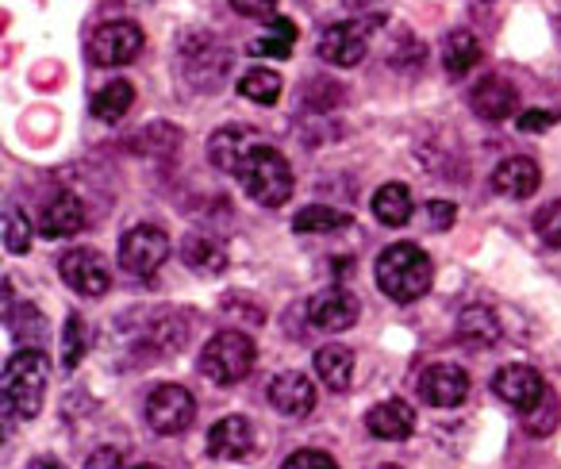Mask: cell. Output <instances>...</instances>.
Listing matches in <instances>:
<instances>
[{"instance_id": "cell-1", "label": "cell", "mask_w": 561, "mask_h": 469, "mask_svg": "<svg viewBox=\"0 0 561 469\" xmlns=\"http://www.w3.org/2000/svg\"><path fill=\"white\" fill-rule=\"evenodd\" d=\"M431 282H435V266H431L427 251H420V243H392L377 259V285L397 305L427 297Z\"/></svg>"}, {"instance_id": "cell-2", "label": "cell", "mask_w": 561, "mask_h": 469, "mask_svg": "<svg viewBox=\"0 0 561 469\" xmlns=\"http://www.w3.org/2000/svg\"><path fill=\"white\" fill-rule=\"evenodd\" d=\"M50 358L43 351H20L4 366V408L20 420H35L47 397Z\"/></svg>"}, {"instance_id": "cell-3", "label": "cell", "mask_w": 561, "mask_h": 469, "mask_svg": "<svg viewBox=\"0 0 561 469\" xmlns=\"http://www.w3.org/2000/svg\"><path fill=\"white\" fill-rule=\"evenodd\" d=\"M234 178H239V185L247 188L257 204H265V208H280V204L293 196L289 158L280 155L277 147H270V142H262V147L250 150V155L242 158V165H239Z\"/></svg>"}, {"instance_id": "cell-4", "label": "cell", "mask_w": 561, "mask_h": 469, "mask_svg": "<svg viewBox=\"0 0 561 469\" xmlns=\"http://www.w3.org/2000/svg\"><path fill=\"white\" fill-rule=\"evenodd\" d=\"M254 343H250V335H242V331H219V335H211L208 343H204L201 351V374L208 377L211 385H239L242 377H250V369H254Z\"/></svg>"}, {"instance_id": "cell-5", "label": "cell", "mask_w": 561, "mask_h": 469, "mask_svg": "<svg viewBox=\"0 0 561 469\" xmlns=\"http://www.w3.org/2000/svg\"><path fill=\"white\" fill-rule=\"evenodd\" d=\"M231 70V50L216 35H188L181 43V73L193 89H219Z\"/></svg>"}, {"instance_id": "cell-6", "label": "cell", "mask_w": 561, "mask_h": 469, "mask_svg": "<svg viewBox=\"0 0 561 469\" xmlns=\"http://www.w3.org/2000/svg\"><path fill=\"white\" fill-rule=\"evenodd\" d=\"M381 24H385L381 12H374V16H358V20H343V24H331L320 39V58L328 66H339V70H351V66H358L362 58H366L369 39H374V32Z\"/></svg>"}, {"instance_id": "cell-7", "label": "cell", "mask_w": 561, "mask_h": 469, "mask_svg": "<svg viewBox=\"0 0 561 469\" xmlns=\"http://www.w3.org/2000/svg\"><path fill=\"white\" fill-rule=\"evenodd\" d=\"M170 259V234L158 224H139L119 239V266L131 277H154Z\"/></svg>"}, {"instance_id": "cell-8", "label": "cell", "mask_w": 561, "mask_h": 469, "mask_svg": "<svg viewBox=\"0 0 561 469\" xmlns=\"http://www.w3.org/2000/svg\"><path fill=\"white\" fill-rule=\"evenodd\" d=\"M58 274H62V282L70 285L73 293H81V297H89V300L104 297V293L112 289V270H108V262H104V254L93 251V247H78V251H66L62 262H58Z\"/></svg>"}, {"instance_id": "cell-9", "label": "cell", "mask_w": 561, "mask_h": 469, "mask_svg": "<svg viewBox=\"0 0 561 469\" xmlns=\"http://www.w3.org/2000/svg\"><path fill=\"white\" fill-rule=\"evenodd\" d=\"M142 55V27L131 20H112L101 24L89 39V58L93 66H127Z\"/></svg>"}, {"instance_id": "cell-10", "label": "cell", "mask_w": 561, "mask_h": 469, "mask_svg": "<svg viewBox=\"0 0 561 469\" xmlns=\"http://www.w3.org/2000/svg\"><path fill=\"white\" fill-rule=\"evenodd\" d=\"M196 420V400L185 385H158L147 397V423L158 435H181Z\"/></svg>"}, {"instance_id": "cell-11", "label": "cell", "mask_w": 561, "mask_h": 469, "mask_svg": "<svg viewBox=\"0 0 561 469\" xmlns=\"http://www.w3.org/2000/svg\"><path fill=\"white\" fill-rule=\"evenodd\" d=\"M415 392L431 408H458L469 397V374L461 366H454V362H431L415 377Z\"/></svg>"}, {"instance_id": "cell-12", "label": "cell", "mask_w": 561, "mask_h": 469, "mask_svg": "<svg viewBox=\"0 0 561 469\" xmlns=\"http://www.w3.org/2000/svg\"><path fill=\"white\" fill-rule=\"evenodd\" d=\"M358 316H362V305L351 289H323L308 300V323L320 328V331H328V335H335V331H351L354 323H358Z\"/></svg>"}, {"instance_id": "cell-13", "label": "cell", "mask_w": 561, "mask_h": 469, "mask_svg": "<svg viewBox=\"0 0 561 469\" xmlns=\"http://www.w3.org/2000/svg\"><path fill=\"white\" fill-rule=\"evenodd\" d=\"M254 147H262V135H257L254 127L250 124H227L208 139V158L219 173H239L242 158H247Z\"/></svg>"}, {"instance_id": "cell-14", "label": "cell", "mask_w": 561, "mask_h": 469, "mask_svg": "<svg viewBox=\"0 0 561 469\" xmlns=\"http://www.w3.org/2000/svg\"><path fill=\"white\" fill-rule=\"evenodd\" d=\"M492 389H496L500 400L515 404L519 412H527L530 404H538V397L546 392V381L535 366H523V362H512V366H500L496 377H492Z\"/></svg>"}, {"instance_id": "cell-15", "label": "cell", "mask_w": 561, "mask_h": 469, "mask_svg": "<svg viewBox=\"0 0 561 469\" xmlns=\"http://www.w3.org/2000/svg\"><path fill=\"white\" fill-rule=\"evenodd\" d=\"M85 227V204L78 201L73 193L58 188L43 201V211H39V231L47 239H70Z\"/></svg>"}, {"instance_id": "cell-16", "label": "cell", "mask_w": 561, "mask_h": 469, "mask_svg": "<svg viewBox=\"0 0 561 469\" xmlns=\"http://www.w3.org/2000/svg\"><path fill=\"white\" fill-rule=\"evenodd\" d=\"M254 450V427H250L247 415H224V420L211 423L208 431V454L219 461L247 458Z\"/></svg>"}, {"instance_id": "cell-17", "label": "cell", "mask_w": 561, "mask_h": 469, "mask_svg": "<svg viewBox=\"0 0 561 469\" xmlns=\"http://www.w3.org/2000/svg\"><path fill=\"white\" fill-rule=\"evenodd\" d=\"M366 427H369V435L381 438V443H404V438L415 431V408L400 397L381 400V404L369 408Z\"/></svg>"}, {"instance_id": "cell-18", "label": "cell", "mask_w": 561, "mask_h": 469, "mask_svg": "<svg viewBox=\"0 0 561 469\" xmlns=\"http://www.w3.org/2000/svg\"><path fill=\"white\" fill-rule=\"evenodd\" d=\"M270 404L277 408L280 415H308L316 408V385L312 377H305L300 369H289V374H277L270 385Z\"/></svg>"}, {"instance_id": "cell-19", "label": "cell", "mask_w": 561, "mask_h": 469, "mask_svg": "<svg viewBox=\"0 0 561 469\" xmlns=\"http://www.w3.org/2000/svg\"><path fill=\"white\" fill-rule=\"evenodd\" d=\"M538 185H542V170H538V162L527 155L504 158V162L492 170V188L504 193V196H512V201H527V196H535Z\"/></svg>"}, {"instance_id": "cell-20", "label": "cell", "mask_w": 561, "mask_h": 469, "mask_svg": "<svg viewBox=\"0 0 561 469\" xmlns=\"http://www.w3.org/2000/svg\"><path fill=\"white\" fill-rule=\"evenodd\" d=\"M504 328H500V316L489 305H469L458 316V339L469 351H492L500 343Z\"/></svg>"}, {"instance_id": "cell-21", "label": "cell", "mask_w": 561, "mask_h": 469, "mask_svg": "<svg viewBox=\"0 0 561 469\" xmlns=\"http://www.w3.org/2000/svg\"><path fill=\"white\" fill-rule=\"evenodd\" d=\"M515 101H519V93L500 73L481 78V85H473V93H469V104H473V112L481 119H507L515 112Z\"/></svg>"}, {"instance_id": "cell-22", "label": "cell", "mask_w": 561, "mask_h": 469, "mask_svg": "<svg viewBox=\"0 0 561 469\" xmlns=\"http://www.w3.org/2000/svg\"><path fill=\"white\" fill-rule=\"evenodd\" d=\"M181 262L201 277H216L227 270L224 247H219L216 239H208V234H185V243H181Z\"/></svg>"}, {"instance_id": "cell-23", "label": "cell", "mask_w": 561, "mask_h": 469, "mask_svg": "<svg viewBox=\"0 0 561 469\" xmlns=\"http://www.w3.org/2000/svg\"><path fill=\"white\" fill-rule=\"evenodd\" d=\"M481 62V39L473 32H450L443 43V70L446 78L461 81L473 66Z\"/></svg>"}, {"instance_id": "cell-24", "label": "cell", "mask_w": 561, "mask_h": 469, "mask_svg": "<svg viewBox=\"0 0 561 469\" xmlns=\"http://www.w3.org/2000/svg\"><path fill=\"white\" fill-rule=\"evenodd\" d=\"M316 374L331 392H346L354 377V351L351 346H320L316 351Z\"/></svg>"}, {"instance_id": "cell-25", "label": "cell", "mask_w": 561, "mask_h": 469, "mask_svg": "<svg viewBox=\"0 0 561 469\" xmlns=\"http://www.w3.org/2000/svg\"><path fill=\"white\" fill-rule=\"evenodd\" d=\"M374 216L381 219L385 227H404L408 219L415 216V201H412V193H408V185L389 181V185L377 188L374 193Z\"/></svg>"}, {"instance_id": "cell-26", "label": "cell", "mask_w": 561, "mask_h": 469, "mask_svg": "<svg viewBox=\"0 0 561 469\" xmlns=\"http://www.w3.org/2000/svg\"><path fill=\"white\" fill-rule=\"evenodd\" d=\"M131 104H135V85L116 78L93 96V116L101 119V124H119V119L131 112Z\"/></svg>"}, {"instance_id": "cell-27", "label": "cell", "mask_w": 561, "mask_h": 469, "mask_svg": "<svg viewBox=\"0 0 561 469\" xmlns=\"http://www.w3.org/2000/svg\"><path fill=\"white\" fill-rule=\"evenodd\" d=\"M297 24L293 20H285V16H273V24H270V32L265 35H257L254 43H250V55H257V58H289L293 55V43H297Z\"/></svg>"}, {"instance_id": "cell-28", "label": "cell", "mask_w": 561, "mask_h": 469, "mask_svg": "<svg viewBox=\"0 0 561 469\" xmlns=\"http://www.w3.org/2000/svg\"><path fill=\"white\" fill-rule=\"evenodd\" d=\"M346 224H351L346 211L323 208V204H308V208H300L297 219H293V231L297 234H323V231H343Z\"/></svg>"}, {"instance_id": "cell-29", "label": "cell", "mask_w": 561, "mask_h": 469, "mask_svg": "<svg viewBox=\"0 0 561 469\" xmlns=\"http://www.w3.org/2000/svg\"><path fill=\"white\" fill-rule=\"evenodd\" d=\"M558 420H561V400H558V392L546 385V392L538 397V404H530L527 412H523V427L530 431V435H553V427H558Z\"/></svg>"}, {"instance_id": "cell-30", "label": "cell", "mask_w": 561, "mask_h": 469, "mask_svg": "<svg viewBox=\"0 0 561 469\" xmlns=\"http://www.w3.org/2000/svg\"><path fill=\"white\" fill-rule=\"evenodd\" d=\"M239 96L242 101H254V104H277L280 96V73L273 70H247L239 78Z\"/></svg>"}, {"instance_id": "cell-31", "label": "cell", "mask_w": 561, "mask_h": 469, "mask_svg": "<svg viewBox=\"0 0 561 469\" xmlns=\"http://www.w3.org/2000/svg\"><path fill=\"white\" fill-rule=\"evenodd\" d=\"M89 351V328L81 316H70L66 320V339H62V366L66 369H78L81 358H85Z\"/></svg>"}, {"instance_id": "cell-32", "label": "cell", "mask_w": 561, "mask_h": 469, "mask_svg": "<svg viewBox=\"0 0 561 469\" xmlns=\"http://www.w3.org/2000/svg\"><path fill=\"white\" fill-rule=\"evenodd\" d=\"M32 247V224H27L24 208L4 211V251L9 254H27Z\"/></svg>"}, {"instance_id": "cell-33", "label": "cell", "mask_w": 561, "mask_h": 469, "mask_svg": "<svg viewBox=\"0 0 561 469\" xmlns=\"http://www.w3.org/2000/svg\"><path fill=\"white\" fill-rule=\"evenodd\" d=\"M535 231L546 247L561 251V201H550L546 208L535 211Z\"/></svg>"}, {"instance_id": "cell-34", "label": "cell", "mask_w": 561, "mask_h": 469, "mask_svg": "<svg viewBox=\"0 0 561 469\" xmlns=\"http://www.w3.org/2000/svg\"><path fill=\"white\" fill-rule=\"evenodd\" d=\"M420 224L427 227V231H446V227L458 219V208H454V201H427V204H420Z\"/></svg>"}, {"instance_id": "cell-35", "label": "cell", "mask_w": 561, "mask_h": 469, "mask_svg": "<svg viewBox=\"0 0 561 469\" xmlns=\"http://www.w3.org/2000/svg\"><path fill=\"white\" fill-rule=\"evenodd\" d=\"M280 469H339V466H335V458L323 454V450H297V454L285 458V466Z\"/></svg>"}, {"instance_id": "cell-36", "label": "cell", "mask_w": 561, "mask_h": 469, "mask_svg": "<svg viewBox=\"0 0 561 469\" xmlns=\"http://www.w3.org/2000/svg\"><path fill=\"white\" fill-rule=\"evenodd\" d=\"M561 119V112H542V108H535V112H523L519 116V131H527V135H538V131H546V127H553Z\"/></svg>"}, {"instance_id": "cell-37", "label": "cell", "mask_w": 561, "mask_h": 469, "mask_svg": "<svg viewBox=\"0 0 561 469\" xmlns=\"http://www.w3.org/2000/svg\"><path fill=\"white\" fill-rule=\"evenodd\" d=\"M231 9L247 20H265V16H273L277 0H231Z\"/></svg>"}, {"instance_id": "cell-38", "label": "cell", "mask_w": 561, "mask_h": 469, "mask_svg": "<svg viewBox=\"0 0 561 469\" xmlns=\"http://www.w3.org/2000/svg\"><path fill=\"white\" fill-rule=\"evenodd\" d=\"M85 469H124V458H119L116 446H101V450L89 454Z\"/></svg>"}, {"instance_id": "cell-39", "label": "cell", "mask_w": 561, "mask_h": 469, "mask_svg": "<svg viewBox=\"0 0 561 469\" xmlns=\"http://www.w3.org/2000/svg\"><path fill=\"white\" fill-rule=\"evenodd\" d=\"M242 305V297H224V308ZM247 323H265V312L257 305H247Z\"/></svg>"}, {"instance_id": "cell-40", "label": "cell", "mask_w": 561, "mask_h": 469, "mask_svg": "<svg viewBox=\"0 0 561 469\" xmlns=\"http://www.w3.org/2000/svg\"><path fill=\"white\" fill-rule=\"evenodd\" d=\"M346 9H354V12H369V9H377L381 0H343Z\"/></svg>"}, {"instance_id": "cell-41", "label": "cell", "mask_w": 561, "mask_h": 469, "mask_svg": "<svg viewBox=\"0 0 561 469\" xmlns=\"http://www.w3.org/2000/svg\"><path fill=\"white\" fill-rule=\"evenodd\" d=\"M32 469H66V466H62V461H55V458H35Z\"/></svg>"}, {"instance_id": "cell-42", "label": "cell", "mask_w": 561, "mask_h": 469, "mask_svg": "<svg viewBox=\"0 0 561 469\" xmlns=\"http://www.w3.org/2000/svg\"><path fill=\"white\" fill-rule=\"evenodd\" d=\"M131 469H162V466H154V461H139V466H131Z\"/></svg>"}, {"instance_id": "cell-43", "label": "cell", "mask_w": 561, "mask_h": 469, "mask_svg": "<svg viewBox=\"0 0 561 469\" xmlns=\"http://www.w3.org/2000/svg\"><path fill=\"white\" fill-rule=\"evenodd\" d=\"M374 469H400V466H374Z\"/></svg>"}]
</instances>
